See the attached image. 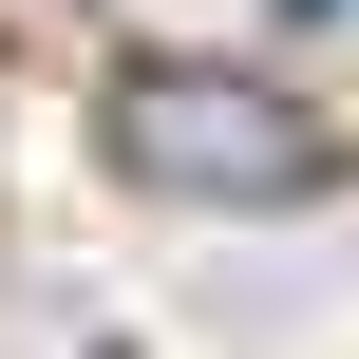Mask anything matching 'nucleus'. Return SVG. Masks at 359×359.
Listing matches in <instances>:
<instances>
[{"label": "nucleus", "instance_id": "1", "mask_svg": "<svg viewBox=\"0 0 359 359\" xmlns=\"http://www.w3.org/2000/svg\"><path fill=\"white\" fill-rule=\"evenodd\" d=\"M114 170L170 189V208H284L322 170V133L265 57H133L114 76Z\"/></svg>", "mask_w": 359, "mask_h": 359}]
</instances>
